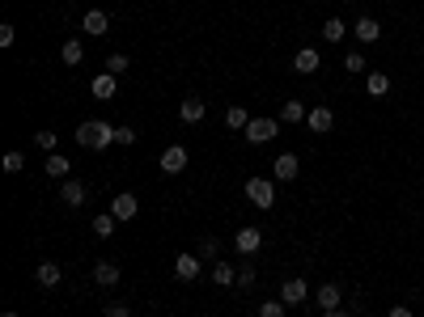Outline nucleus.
I'll return each mask as SVG.
<instances>
[{"label": "nucleus", "mask_w": 424, "mask_h": 317, "mask_svg": "<svg viewBox=\"0 0 424 317\" xmlns=\"http://www.w3.org/2000/svg\"><path fill=\"white\" fill-rule=\"evenodd\" d=\"M76 144H81V148H89V152H102V148H110V144H115V127H110V123H102V119H89V123H81V127H76Z\"/></svg>", "instance_id": "f257e3e1"}, {"label": "nucleus", "mask_w": 424, "mask_h": 317, "mask_svg": "<svg viewBox=\"0 0 424 317\" xmlns=\"http://www.w3.org/2000/svg\"><path fill=\"white\" fill-rule=\"evenodd\" d=\"M242 136H246L251 144H268V140H276V136H280V119H251Z\"/></svg>", "instance_id": "f03ea898"}, {"label": "nucleus", "mask_w": 424, "mask_h": 317, "mask_svg": "<svg viewBox=\"0 0 424 317\" xmlns=\"http://www.w3.org/2000/svg\"><path fill=\"white\" fill-rule=\"evenodd\" d=\"M246 199H251L255 208H263V212H268V208L276 203V186H272L268 178H246Z\"/></svg>", "instance_id": "7ed1b4c3"}, {"label": "nucleus", "mask_w": 424, "mask_h": 317, "mask_svg": "<svg viewBox=\"0 0 424 317\" xmlns=\"http://www.w3.org/2000/svg\"><path fill=\"white\" fill-rule=\"evenodd\" d=\"M272 174H276V182H297V174H302L297 152H280V157L272 161Z\"/></svg>", "instance_id": "20e7f679"}, {"label": "nucleus", "mask_w": 424, "mask_h": 317, "mask_svg": "<svg viewBox=\"0 0 424 317\" xmlns=\"http://www.w3.org/2000/svg\"><path fill=\"white\" fill-rule=\"evenodd\" d=\"M319 64H323L319 47H302V51L293 55V72H297V76H314V72H319Z\"/></svg>", "instance_id": "39448f33"}, {"label": "nucleus", "mask_w": 424, "mask_h": 317, "mask_svg": "<svg viewBox=\"0 0 424 317\" xmlns=\"http://www.w3.org/2000/svg\"><path fill=\"white\" fill-rule=\"evenodd\" d=\"M353 34H357V42H365V47H369V42H378V38H382V21H374V17H365V13H361V17L353 21Z\"/></svg>", "instance_id": "423d86ee"}, {"label": "nucleus", "mask_w": 424, "mask_h": 317, "mask_svg": "<svg viewBox=\"0 0 424 317\" xmlns=\"http://www.w3.org/2000/svg\"><path fill=\"white\" fill-rule=\"evenodd\" d=\"M136 212H140V199H136L132 191L115 195V203H110V216H115V220H136Z\"/></svg>", "instance_id": "0eeeda50"}, {"label": "nucleus", "mask_w": 424, "mask_h": 317, "mask_svg": "<svg viewBox=\"0 0 424 317\" xmlns=\"http://www.w3.org/2000/svg\"><path fill=\"white\" fill-rule=\"evenodd\" d=\"M259 246H263V229H238L234 233V250L238 254H259Z\"/></svg>", "instance_id": "6e6552de"}, {"label": "nucleus", "mask_w": 424, "mask_h": 317, "mask_svg": "<svg viewBox=\"0 0 424 317\" xmlns=\"http://www.w3.org/2000/svg\"><path fill=\"white\" fill-rule=\"evenodd\" d=\"M280 301L285 305H306L310 301V284L306 280H285L280 284Z\"/></svg>", "instance_id": "1a4fd4ad"}, {"label": "nucleus", "mask_w": 424, "mask_h": 317, "mask_svg": "<svg viewBox=\"0 0 424 317\" xmlns=\"http://www.w3.org/2000/svg\"><path fill=\"white\" fill-rule=\"evenodd\" d=\"M187 169V148L183 144H170L166 152H161V174H183Z\"/></svg>", "instance_id": "9d476101"}, {"label": "nucleus", "mask_w": 424, "mask_h": 317, "mask_svg": "<svg viewBox=\"0 0 424 317\" xmlns=\"http://www.w3.org/2000/svg\"><path fill=\"white\" fill-rule=\"evenodd\" d=\"M81 30H85V34H93V38H102V34L110 30V17H106L102 8H89V13L81 17Z\"/></svg>", "instance_id": "9b49d317"}, {"label": "nucleus", "mask_w": 424, "mask_h": 317, "mask_svg": "<svg viewBox=\"0 0 424 317\" xmlns=\"http://www.w3.org/2000/svg\"><path fill=\"white\" fill-rule=\"evenodd\" d=\"M85 195H89V191H85V182H76V178H64V182H59V199H64L68 208H81V203H85Z\"/></svg>", "instance_id": "f8f14e48"}, {"label": "nucleus", "mask_w": 424, "mask_h": 317, "mask_svg": "<svg viewBox=\"0 0 424 317\" xmlns=\"http://www.w3.org/2000/svg\"><path fill=\"white\" fill-rule=\"evenodd\" d=\"M204 114H208L204 97H183V106H178V119H183V123H191V127H195V123H200Z\"/></svg>", "instance_id": "ddd939ff"}, {"label": "nucleus", "mask_w": 424, "mask_h": 317, "mask_svg": "<svg viewBox=\"0 0 424 317\" xmlns=\"http://www.w3.org/2000/svg\"><path fill=\"white\" fill-rule=\"evenodd\" d=\"M306 127H310V131H331V127H336V114H331V106H314V110L306 114Z\"/></svg>", "instance_id": "4468645a"}, {"label": "nucleus", "mask_w": 424, "mask_h": 317, "mask_svg": "<svg viewBox=\"0 0 424 317\" xmlns=\"http://www.w3.org/2000/svg\"><path fill=\"white\" fill-rule=\"evenodd\" d=\"M174 275H178L183 284L200 280V258H195V254H178V258H174Z\"/></svg>", "instance_id": "2eb2a0df"}, {"label": "nucleus", "mask_w": 424, "mask_h": 317, "mask_svg": "<svg viewBox=\"0 0 424 317\" xmlns=\"http://www.w3.org/2000/svg\"><path fill=\"white\" fill-rule=\"evenodd\" d=\"M34 280H38L42 288H59V280H64V267H59V263H38V267H34Z\"/></svg>", "instance_id": "dca6fc26"}, {"label": "nucleus", "mask_w": 424, "mask_h": 317, "mask_svg": "<svg viewBox=\"0 0 424 317\" xmlns=\"http://www.w3.org/2000/svg\"><path fill=\"white\" fill-rule=\"evenodd\" d=\"M306 114H310V110H306L302 97H289V102L280 106V123H306Z\"/></svg>", "instance_id": "f3484780"}, {"label": "nucleus", "mask_w": 424, "mask_h": 317, "mask_svg": "<svg viewBox=\"0 0 424 317\" xmlns=\"http://www.w3.org/2000/svg\"><path fill=\"white\" fill-rule=\"evenodd\" d=\"M93 284L98 288H115L119 284V267L115 263H93Z\"/></svg>", "instance_id": "a211bd4d"}, {"label": "nucleus", "mask_w": 424, "mask_h": 317, "mask_svg": "<svg viewBox=\"0 0 424 317\" xmlns=\"http://www.w3.org/2000/svg\"><path fill=\"white\" fill-rule=\"evenodd\" d=\"M314 301H319V309L327 313V309H340V301H344V292H340L336 284H323V288L314 292Z\"/></svg>", "instance_id": "6ab92c4d"}, {"label": "nucleus", "mask_w": 424, "mask_h": 317, "mask_svg": "<svg viewBox=\"0 0 424 317\" xmlns=\"http://www.w3.org/2000/svg\"><path fill=\"white\" fill-rule=\"evenodd\" d=\"M365 93H369V97H386V93H391V76H386V72H369V76H365Z\"/></svg>", "instance_id": "aec40b11"}, {"label": "nucleus", "mask_w": 424, "mask_h": 317, "mask_svg": "<svg viewBox=\"0 0 424 317\" xmlns=\"http://www.w3.org/2000/svg\"><path fill=\"white\" fill-rule=\"evenodd\" d=\"M68 165H72V161H68L64 152H47V165H42V169H47V178H59V182H64V178H68Z\"/></svg>", "instance_id": "412c9836"}, {"label": "nucleus", "mask_w": 424, "mask_h": 317, "mask_svg": "<svg viewBox=\"0 0 424 317\" xmlns=\"http://www.w3.org/2000/svg\"><path fill=\"white\" fill-rule=\"evenodd\" d=\"M59 59H64L68 68H76V64L85 59V47H81V38H68V42L59 47Z\"/></svg>", "instance_id": "4be33fe9"}, {"label": "nucleus", "mask_w": 424, "mask_h": 317, "mask_svg": "<svg viewBox=\"0 0 424 317\" xmlns=\"http://www.w3.org/2000/svg\"><path fill=\"white\" fill-rule=\"evenodd\" d=\"M89 89H93V97H98V102H110V97H115V76H110V72H102V76H93V85H89Z\"/></svg>", "instance_id": "5701e85b"}, {"label": "nucleus", "mask_w": 424, "mask_h": 317, "mask_svg": "<svg viewBox=\"0 0 424 317\" xmlns=\"http://www.w3.org/2000/svg\"><path fill=\"white\" fill-rule=\"evenodd\" d=\"M212 284H217V288H229V284H238V271H234V263H217V267H212Z\"/></svg>", "instance_id": "b1692460"}, {"label": "nucleus", "mask_w": 424, "mask_h": 317, "mask_svg": "<svg viewBox=\"0 0 424 317\" xmlns=\"http://www.w3.org/2000/svg\"><path fill=\"white\" fill-rule=\"evenodd\" d=\"M246 123H251V114H246L242 106H229V110H225V127H229V131H246Z\"/></svg>", "instance_id": "393cba45"}, {"label": "nucleus", "mask_w": 424, "mask_h": 317, "mask_svg": "<svg viewBox=\"0 0 424 317\" xmlns=\"http://www.w3.org/2000/svg\"><path fill=\"white\" fill-rule=\"evenodd\" d=\"M344 34H348V25H344L340 17H327V21H323V38H327V42H340Z\"/></svg>", "instance_id": "a878e982"}, {"label": "nucleus", "mask_w": 424, "mask_h": 317, "mask_svg": "<svg viewBox=\"0 0 424 317\" xmlns=\"http://www.w3.org/2000/svg\"><path fill=\"white\" fill-rule=\"evenodd\" d=\"M34 144H38L42 152H55V144H59V136H55L51 127H42V131H34Z\"/></svg>", "instance_id": "bb28decb"}, {"label": "nucleus", "mask_w": 424, "mask_h": 317, "mask_svg": "<svg viewBox=\"0 0 424 317\" xmlns=\"http://www.w3.org/2000/svg\"><path fill=\"white\" fill-rule=\"evenodd\" d=\"M115 233V216L106 212V216H93V237H110Z\"/></svg>", "instance_id": "cd10ccee"}, {"label": "nucleus", "mask_w": 424, "mask_h": 317, "mask_svg": "<svg viewBox=\"0 0 424 317\" xmlns=\"http://www.w3.org/2000/svg\"><path fill=\"white\" fill-rule=\"evenodd\" d=\"M106 72H110V76H123V72H127V55H119V51L106 55Z\"/></svg>", "instance_id": "c85d7f7f"}, {"label": "nucleus", "mask_w": 424, "mask_h": 317, "mask_svg": "<svg viewBox=\"0 0 424 317\" xmlns=\"http://www.w3.org/2000/svg\"><path fill=\"white\" fill-rule=\"evenodd\" d=\"M0 165H4L8 174H21V169H25V157H21V152L13 148V152H4V161H0Z\"/></svg>", "instance_id": "c756f323"}, {"label": "nucleus", "mask_w": 424, "mask_h": 317, "mask_svg": "<svg viewBox=\"0 0 424 317\" xmlns=\"http://www.w3.org/2000/svg\"><path fill=\"white\" fill-rule=\"evenodd\" d=\"M344 68H348V72H365V55H361V51H348V55H344Z\"/></svg>", "instance_id": "7c9ffc66"}, {"label": "nucleus", "mask_w": 424, "mask_h": 317, "mask_svg": "<svg viewBox=\"0 0 424 317\" xmlns=\"http://www.w3.org/2000/svg\"><path fill=\"white\" fill-rule=\"evenodd\" d=\"M217 254H221V241H217V237H204V241H200V258H217Z\"/></svg>", "instance_id": "2f4dec72"}, {"label": "nucleus", "mask_w": 424, "mask_h": 317, "mask_svg": "<svg viewBox=\"0 0 424 317\" xmlns=\"http://www.w3.org/2000/svg\"><path fill=\"white\" fill-rule=\"evenodd\" d=\"M259 317H285V301H263V305H259Z\"/></svg>", "instance_id": "473e14b6"}, {"label": "nucleus", "mask_w": 424, "mask_h": 317, "mask_svg": "<svg viewBox=\"0 0 424 317\" xmlns=\"http://www.w3.org/2000/svg\"><path fill=\"white\" fill-rule=\"evenodd\" d=\"M115 144L132 148V144H136V131H132V127H115Z\"/></svg>", "instance_id": "72a5a7b5"}, {"label": "nucleus", "mask_w": 424, "mask_h": 317, "mask_svg": "<svg viewBox=\"0 0 424 317\" xmlns=\"http://www.w3.org/2000/svg\"><path fill=\"white\" fill-rule=\"evenodd\" d=\"M102 317H132V305L115 301V305H106V313H102Z\"/></svg>", "instance_id": "f704fd0d"}, {"label": "nucleus", "mask_w": 424, "mask_h": 317, "mask_svg": "<svg viewBox=\"0 0 424 317\" xmlns=\"http://www.w3.org/2000/svg\"><path fill=\"white\" fill-rule=\"evenodd\" d=\"M238 284L251 288V284H255V267H238Z\"/></svg>", "instance_id": "c9c22d12"}, {"label": "nucleus", "mask_w": 424, "mask_h": 317, "mask_svg": "<svg viewBox=\"0 0 424 317\" xmlns=\"http://www.w3.org/2000/svg\"><path fill=\"white\" fill-rule=\"evenodd\" d=\"M13 38H17V34H13V25L4 21V25H0V47H13Z\"/></svg>", "instance_id": "e433bc0d"}, {"label": "nucleus", "mask_w": 424, "mask_h": 317, "mask_svg": "<svg viewBox=\"0 0 424 317\" xmlns=\"http://www.w3.org/2000/svg\"><path fill=\"white\" fill-rule=\"evenodd\" d=\"M386 317H416V313H412L408 305H395V309H391V313H386Z\"/></svg>", "instance_id": "4c0bfd02"}, {"label": "nucleus", "mask_w": 424, "mask_h": 317, "mask_svg": "<svg viewBox=\"0 0 424 317\" xmlns=\"http://www.w3.org/2000/svg\"><path fill=\"white\" fill-rule=\"evenodd\" d=\"M323 317H348V313H344V309H327Z\"/></svg>", "instance_id": "58836bf2"}, {"label": "nucleus", "mask_w": 424, "mask_h": 317, "mask_svg": "<svg viewBox=\"0 0 424 317\" xmlns=\"http://www.w3.org/2000/svg\"><path fill=\"white\" fill-rule=\"evenodd\" d=\"M0 317H17V313H0Z\"/></svg>", "instance_id": "ea45409f"}]
</instances>
